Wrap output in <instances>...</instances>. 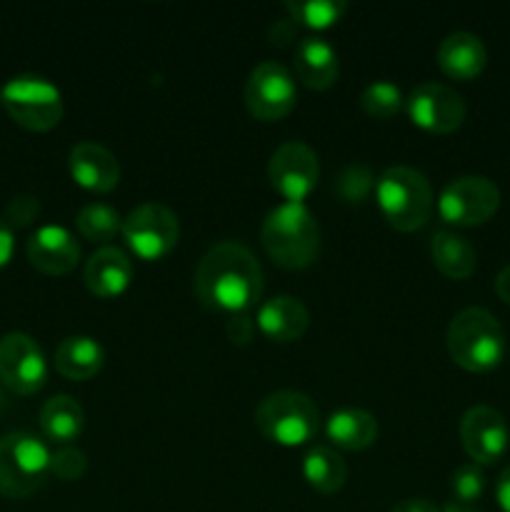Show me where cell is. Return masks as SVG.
<instances>
[{"mask_svg":"<svg viewBox=\"0 0 510 512\" xmlns=\"http://www.w3.org/2000/svg\"><path fill=\"white\" fill-rule=\"evenodd\" d=\"M5 408H8V400H5V393H3V388H0V413H3Z\"/></svg>","mask_w":510,"mask_h":512,"instance_id":"f35d334b","label":"cell"},{"mask_svg":"<svg viewBox=\"0 0 510 512\" xmlns=\"http://www.w3.org/2000/svg\"><path fill=\"white\" fill-rule=\"evenodd\" d=\"M48 475L50 450L43 440L25 430H13L0 438V495L28 498L43 488Z\"/></svg>","mask_w":510,"mask_h":512,"instance_id":"8992f818","label":"cell"},{"mask_svg":"<svg viewBox=\"0 0 510 512\" xmlns=\"http://www.w3.org/2000/svg\"><path fill=\"white\" fill-rule=\"evenodd\" d=\"M320 178V163L315 150L305 143H283L268 163V180L285 203H303L315 190Z\"/></svg>","mask_w":510,"mask_h":512,"instance_id":"7c38bea8","label":"cell"},{"mask_svg":"<svg viewBox=\"0 0 510 512\" xmlns=\"http://www.w3.org/2000/svg\"><path fill=\"white\" fill-rule=\"evenodd\" d=\"M390 512H440V508L425 498H410V500H403V503L395 505Z\"/></svg>","mask_w":510,"mask_h":512,"instance_id":"d590c367","label":"cell"},{"mask_svg":"<svg viewBox=\"0 0 510 512\" xmlns=\"http://www.w3.org/2000/svg\"><path fill=\"white\" fill-rule=\"evenodd\" d=\"M375 188V178L365 165H348L338 178V195L345 203H363Z\"/></svg>","mask_w":510,"mask_h":512,"instance_id":"f1b7e54d","label":"cell"},{"mask_svg":"<svg viewBox=\"0 0 510 512\" xmlns=\"http://www.w3.org/2000/svg\"><path fill=\"white\" fill-rule=\"evenodd\" d=\"M360 105H363L365 115H370V118L390 120L403 110L405 100L398 85L388 83V80H378V83H370L368 88L363 90Z\"/></svg>","mask_w":510,"mask_h":512,"instance_id":"83f0119b","label":"cell"},{"mask_svg":"<svg viewBox=\"0 0 510 512\" xmlns=\"http://www.w3.org/2000/svg\"><path fill=\"white\" fill-rule=\"evenodd\" d=\"M48 378V363L40 345L28 333L0 338V380L18 395L38 393Z\"/></svg>","mask_w":510,"mask_h":512,"instance_id":"4fadbf2b","label":"cell"},{"mask_svg":"<svg viewBox=\"0 0 510 512\" xmlns=\"http://www.w3.org/2000/svg\"><path fill=\"white\" fill-rule=\"evenodd\" d=\"M320 413L308 395L298 390H278L255 408V428L275 445L300 448L318 433Z\"/></svg>","mask_w":510,"mask_h":512,"instance_id":"5b68a950","label":"cell"},{"mask_svg":"<svg viewBox=\"0 0 510 512\" xmlns=\"http://www.w3.org/2000/svg\"><path fill=\"white\" fill-rule=\"evenodd\" d=\"M265 253L285 270H303L320 253V228L303 203H283L270 210L260 228Z\"/></svg>","mask_w":510,"mask_h":512,"instance_id":"7a4b0ae2","label":"cell"},{"mask_svg":"<svg viewBox=\"0 0 510 512\" xmlns=\"http://www.w3.org/2000/svg\"><path fill=\"white\" fill-rule=\"evenodd\" d=\"M375 200L383 218L398 233L425 228L433 213V188L428 178L408 165H395L380 175L375 183Z\"/></svg>","mask_w":510,"mask_h":512,"instance_id":"277c9868","label":"cell"},{"mask_svg":"<svg viewBox=\"0 0 510 512\" xmlns=\"http://www.w3.org/2000/svg\"><path fill=\"white\" fill-rule=\"evenodd\" d=\"M83 278L95 298H118L133 283V263H130V258L120 248L105 245V248L95 250L90 255L88 263H85Z\"/></svg>","mask_w":510,"mask_h":512,"instance_id":"e0dca14e","label":"cell"},{"mask_svg":"<svg viewBox=\"0 0 510 512\" xmlns=\"http://www.w3.org/2000/svg\"><path fill=\"white\" fill-rule=\"evenodd\" d=\"M495 498H498L500 510L510 512V465L500 473L498 485H495Z\"/></svg>","mask_w":510,"mask_h":512,"instance_id":"e575fe53","label":"cell"},{"mask_svg":"<svg viewBox=\"0 0 510 512\" xmlns=\"http://www.w3.org/2000/svg\"><path fill=\"white\" fill-rule=\"evenodd\" d=\"M83 425V408L70 395H55V398L45 400V405L40 408V428H43L45 438L55 440L60 445L78 438L83 433Z\"/></svg>","mask_w":510,"mask_h":512,"instance_id":"cb8c5ba5","label":"cell"},{"mask_svg":"<svg viewBox=\"0 0 510 512\" xmlns=\"http://www.w3.org/2000/svg\"><path fill=\"white\" fill-rule=\"evenodd\" d=\"M15 248V238H13V228H10L5 220H0V268L10 260Z\"/></svg>","mask_w":510,"mask_h":512,"instance_id":"836d02e7","label":"cell"},{"mask_svg":"<svg viewBox=\"0 0 510 512\" xmlns=\"http://www.w3.org/2000/svg\"><path fill=\"white\" fill-rule=\"evenodd\" d=\"M450 488H453L455 500L475 505L485 493V473L480 470V465L475 463L460 465V468L453 473V483H450Z\"/></svg>","mask_w":510,"mask_h":512,"instance_id":"f546056e","label":"cell"},{"mask_svg":"<svg viewBox=\"0 0 510 512\" xmlns=\"http://www.w3.org/2000/svg\"><path fill=\"white\" fill-rule=\"evenodd\" d=\"M263 268L248 248L238 243H218L210 248L195 270V293L210 310L243 315L263 295Z\"/></svg>","mask_w":510,"mask_h":512,"instance_id":"6da1fadb","label":"cell"},{"mask_svg":"<svg viewBox=\"0 0 510 512\" xmlns=\"http://www.w3.org/2000/svg\"><path fill=\"white\" fill-rule=\"evenodd\" d=\"M440 512H478V510H475V505L460 503V500H450V503H445V508Z\"/></svg>","mask_w":510,"mask_h":512,"instance_id":"74e56055","label":"cell"},{"mask_svg":"<svg viewBox=\"0 0 510 512\" xmlns=\"http://www.w3.org/2000/svg\"><path fill=\"white\" fill-rule=\"evenodd\" d=\"M410 120L433 135H450L465 123V100L455 88L443 83H423L405 100Z\"/></svg>","mask_w":510,"mask_h":512,"instance_id":"8fae6325","label":"cell"},{"mask_svg":"<svg viewBox=\"0 0 510 512\" xmlns=\"http://www.w3.org/2000/svg\"><path fill=\"white\" fill-rule=\"evenodd\" d=\"M105 363L103 345L98 340L88 338V335H70V338L60 340L58 350H55V368L63 378L83 383L93 375L100 373Z\"/></svg>","mask_w":510,"mask_h":512,"instance_id":"7402d4cb","label":"cell"},{"mask_svg":"<svg viewBox=\"0 0 510 512\" xmlns=\"http://www.w3.org/2000/svg\"><path fill=\"white\" fill-rule=\"evenodd\" d=\"M303 478L320 495H333L348 480V465L328 445H315L303 458Z\"/></svg>","mask_w":510,"mask_h":512,"instance_id":"d4e9b609","label":"cell"},{"mask_svg":"<svg viewBox=\"0 0 510 512\" xmlns=\"http://www.w3.org/2000/svg\"><path fill=\"white\" fill-rule=\"evenodd\" d=\"M488 50L483 40L473 33H450L438 45V65L448 78L453 80H475L485 70Z\"/></svg>","mask_w":510,"mask_h":512,"instance_id":"d6986e66","label":"cell"},{"mask_svg":"<svg viewBox=\"0 0 510 512\" xmlns=\"http://www.w3.org/2000/svg\"><path fill=\"white\" fill-rule=\"evenodd\" d=\"M78 233L90 243H110L115 235L123 233V220H120L118 210L103 203H90L75 218Z\"/></svg>","mask_w":510,"mask_h":512,"instance_id":"484cf974","label":"cell"},{"mask_svg":"<svg viewBox=\"0 0 510 512\" xmlns=\"http://www.w3.org/2000/svg\"><path fill=\"white\" fill-rule=\"evenodd\" d=\"M298 100L295 80L288 70L275 60L255 65L245 83V105L250 115L265 123H275L290 115Z\"/></svg>","mask_w":510,"mask_h":512,"instance_id":"30bf717a","label":"cell"},{"mask_svg":"<svg viewBox=\"0 0 510 512\" xmlns=\"http://www.w3.org/2000/svg\"><path fill=\"white\" fill-rule=\"evenodd\" d=\"M285 10L290 13V20H298L305 28L328 30L340 23V18L348 10V3H343V0H308V3H300V0L293 3V0H288Z\"/></svg>","mask_w":510,"mask_h":512,"instance_id":"4316f807","label":"cell"},{"mask_svg":"<svg viewBox=\"0 0 510 512\" xmlns=\"http://www.w3.org/2000/svg\"><path fill=\"white\" fill-rule=\"evenodd\" d=\"M255 323L248 318V315H230L228 320V338L238 345H248L253 340Z\"/></svg>","mask_w":510,"mask_h":512,"instance_id":"d6a6232c","label":"cell"},{"mask_svg":"<svg viewBox=\"0 0 510 512\" xmlns=\"http://www.w3.org/2000/svg\"><path fill=\"white\" fill-rule=\"evenodd\" d=\"M0 103H3V88H0Z\"/></svg>","mask_w":510,"mask_h":512,"instance_id":"ab89813d","label":"cell"},{"mask_svg":"<svg viewBox=\"0 0 510 512\" xmlns=\"http://www.w3.org/2000/svg\"><path fill=\"white\" fill-rule=\"evenodd\" d=\"M430 255H433V265L438 268V273L450 280L470 278L475 273V265H478L473 245L463 235L450 233V230H440L433 235Z\"/></svg>","mask_w":510,"mask_h":512,"instance_id":"603a6c76","label":"cell"},{"mask_svg":"<svg viewBox=\"0 0 510 512\" xmlns=\"http://www.w3.org/2000/svg\"><path fill=\"white\" fill-rule=\"evenodd\" d=\"M308 323V308L298 298H290V295L265 300L260 305L258 315H255L258 330L273 343H295L305 335Z\"/></svg>","mask_w":510,"mask_h":512,"instance_id":"ac0fdd59","label":"cell"},{"mask_svg":"<svg viewBox=\"0 0 510 512\" xmlns=\"http://www.w3.org/2000/svg\"><path fill=\"white\" fill-rule=\"evenodd\" d=\"M28 260L45 275H68L80 260V245L60 225H45L28 240Z\"/></svg>","mask_w":510,"mask_h":512,"instance_id":"2e32d148","label":"cell"},{"mask_svg":"<svg viewBox=\"0 0 510 512\" xmlns=\"http://www.w3.org/2000/svg\"><path fill=\"white\" fill-rule=\"evenodd\" d=\"M88 470V458H85L83 450L70 448V445H63L55 453H50V473L55 478L65 480V483H75L80 480Z\"/></svg>","mask_w":510,"mask_h":512,"instance_id":"4dcf8cb0","label":"cell"},{"mask_svg":"<svg viewBox=\"0 0 510 512\" xmlns=\"http://www.w3.org/2000/svg\"><path fill=\"white\" fill-rule=\"evenodd\" d=\"M178 215L160 203H145L123 220V240L140 260L165 258L178 245Z\"/></svg>","mask_w":510,"mask_h":512,"instance_id":"9c48e42d","label":"cell"},{"mask_svg":"<svg viewBox=\"0 0 510 512\" xmlns=\"http://www.w3.org/2000/svg\"><path fill=\"white\" fill-rule=\"evenodd\" d=\"M325 433H328V440L335 448L360 453V450H368L378 440V420L368 410L343 408L330 415Z\"/></svg>","mask_w":510,"mask_h":512,"instance_id":"44dd1931","label":"cell"},{"mask_svg":"<svg viewBox=\"0 0 510 512\" xmlns=\"http://www.w3.org/2000/svg\"><path fill=\"white\" fill-rule=\"evenodd\" d=\"M38 213H40V203L35 195H30V193L15 195V198L8 203V208H5V223L28 225L30 220L38 218Z\"/></svg>","mask_w":510,"mask_h":512,"instance_id":"1f68e13d","label":"cell"},{"mask_svg":"<svg viewBox=\"0 0 510 512\" xmlns=\"http://www.w3.org/2000/svg\"><path fill=\"white\" fill-rule=\"evenodd\" d=\"M495 293L505 305H510V265H505L498 278H495Z\"/></svg>","mask_w":510,"mask_h":512,"instance_id":"8d00e7d4","label":"cell"},{"mask_svg":"<svg viewBox=\"0 0 510 512\" xmlns=\"http://www.w3.org/2000/svg\"><path fill=\"white\" fill-rule=\"evenodd\" d=\"M3 105L10 118L23 128L45 133L63 118V98L50 80L40 75H15L3 88Z\"/></svg>","mask_w":510,"mask_h":512,"instance_id":"52a82bcc","label":"cell"},{"mask_svg":"<svg viewBox=\"0 0 510 512\" xmlns=\"http://www.w3.org/2000/svg\"><path fill=\"white\" fill-rule=\"evenodd\" d=\"M500 208V190L485 175H463L443 188L438 215L455 228H478L488 223Z\"/></svg>","mask_w":510,"mask_h":512,"instance_id":"ba28073f","label":"cell"},{"mask_svg":"<svg viewBox=\"0 0 510 512\" xmlns=\"http://www.w3.org/2000/svg\"><path fill=\"white\" fill-rule=\"evenodd\" d=\"M445 343L458 368L488 373L498 368L505 355V330L490 310L465 308L450 320Z\"/></svg>","mask_w":510,"mask_h":512,"instance_id":"3957f363","label":"cell"},{"mask_svg":"<svg viewBox=\"0 0 510 512\" xmlns=\"http://www.w3.org/2000/svg\"><path fill=\"white\" fill-rule=\"evenodd\" d=\"M68 168L75 183L90 193H110L120 183V165L108 148L98 143H78L70 148Z\"/></svg>","mask_w":510,"mask_h":512,"instance_id":"9a60e30c","label":"cell"},{"mask_svg":"<svg viewBox=\"0 0 510 512\" xmlns=\"http://www.w3.org/2000/svg\"><path fill=\"white\" fill-rule=\"evenodd\" d=\"M295 73L310 90H328L340 73L338 53L323 38H303L295 48Z\"/></svg>","mask_w":510,"mask_h":512,"instance_id":"ffe728a7","label":"cell"},{"mask_svg":"<svg viewBox=\"0 0 510 512\" xmlns=\"http://www.w3.org/2000/svg\"><path fill=\"white\" fill-rule=\"evenodd\" d=\"M460 440L475 465H493L508 450V423L488 405H475L460 420Z\"/></svg>","mask_w":510,"mask_h":512,"instance_id":"5bb4252c","label":"cell"}]
</instances>
